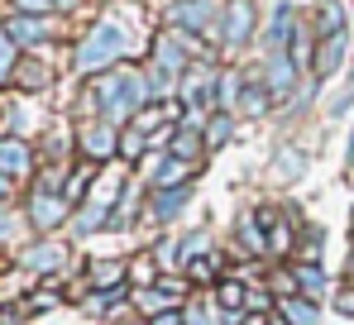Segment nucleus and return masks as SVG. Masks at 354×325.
I'll return each instance as SVG.
<instances>
[{
    "instance_id": "obj_13",
    "label": "nucleus",
    "mask_w": 354,
    "mask_h": 325,
    "mask_svg": "<svg viewBox=\"0 0 354 325\" xmlns=\"http://www.w3.org/2000/svg\"><path fill=\"white\" fill-rule=\"evenodd\" d=\"M62 259H67V254H62L58 244H39V249H29V254H24V268L48 272V268H62Z\"/></svg>"
},
{
    "instance_id": "obj_42",
    "label": "nucleus",
    "mask_w": 354,
    "mask_h": 325,
    "mask_svg": "<svg viewBox=\"0 0 354 325\" xmlns=\"http://www.w3.org/2000/svg\"><path fill=\"white\" fill-rule=\"evenodd\" d=\"M350 158H354V144H350Z\"/></svg>"
},
{
    "instance_id": "obj_26",
    "label": "nucleus",
    "mask_w": 354,
    "mask_h": 325,
    "mask_svg": "<svg viewBox=\"0 0 354 325\" xmlns=\"http://www.w3.org/2000/svg\"><path fill=\"white\" fill-rule=\"evenodd\" d=\"M230 129H235V120H230V115H216V124H211V134H206L211 149H221V144L230 139Z\"/></svg>"
},
{
    "instance_id": "obj_19",
    "label": "nucleus",
    "mask_w": 354,
    "mask_h": 325,
    "mask_svg": "<svg viewBox=\"0 0 354 325\" xmlns=\"http://www.w3.org/2000/svg\"><path fill=\"white\" fill-rule=\"evenodd\" d=\"M124 282V268L120 263H91V287H101V292H111Z\"/></svg>"
},
{
    "instance_id": "obj_14",
    "label": "nucleus",
    "mask_w": 354,
    "mask_h": 325,
    "mask_svg": "<svg viewBox=\"0 0 354 325\" xmlns=\"http://www.w3.org/2000/svg\"><path fill=\"white\" fill-rule=\"evenodd\" d=\"M316 24H321V34H326V39H330V34H345V5H340V0H321Z\"/></svg>"
},
{
    "instance_id": "obj_37",
    "label": "nucleus",
    "mask_w": 354,
    "mask_h": 325,
    "mask_svg": "<svg viewBox=\"0 0 354 325\" xmlns=\"http://www.w3.org/2000/svg\"><path fill=\"white\" fill-rule=\"evenodd\" d=\"M340 311H345V316H354V292H340Z\"/></svg>"
},
{
    "instance_id": "obj_17",
    "label": "nucleus",
    "mask_w": 354,
    "mask_h": 325,
    "mask_svg": "<svg viewBox=\"0 0 354 325\" xmlns=\"http://www.w3.org/2000/svg\"><path fill=\"white\" fill-rule=\"evenodd\" d=\"M187 196H192V192H187V187H177V192H158V196H153V216H158V220L177 216V211H182V206H187Z\"/></svg>"
},
{
    "instance_id": "obj_11",
    "label": "nucleus",
    "mask_w": 354,
    "mask_h": 325,
    "mask_svg": "<svg viewBox=\"0 0 354 325\" xmlns=\"http://www.w3.org/2000/svg\"><path fill=\"white\" fill-rule=\"evenodd\" d=\"M283 316H288V325H316L321 321V316H316V301L301 297V292H292V297L283 301Z\"/></svg>"
},
{
    "instance_id": "obj_1",
    "label": "nucleus",
    "mask_w": 354,
    "mask_h": 325,
    "mask_svg": "<svg viewBox=\"0 0 354 325\" xmlns=\"http://www.w3.org/2000/svg\"><path fill=\"white\" fill-rule=\"evenodd\" d=\"M96 96H101V110H106V120L120 124V120H129L139 101L149 96V86L139 82V72H115V77H106L101 86H96Z\"/></svg>"
},
{
    "instance_id": "obj_23",
    "label": "nucleus",
    "mask_w": 354,
    "mask_h": 325,
    "mask_svg": "<svg viewBox=\"0 0 354 325\" xmlns=\"http://www.w3.org/2000/svg\"><path fill=\"white\" fill-rule=\"evenodd\" d=\"M91 172H96V167H82V172H72V177H67V192H62V201H67V206H72V201H82V192L91 187Z\"/></svg>"
},
{
    "instance_id": "obj_30",
    "label": "nucleus",
    "mask_w": 354,
    "mask_h": 325,
    "mask_svg": "<svg viewBox=\"0 0 354 325\" xmlns=\"http://www.w3.org/2000/svg\"><path fill=\"white\" fill-rule=\"evenodd\" d=\"M268 96H273V91H268V86H254V91H244V96H239V101H244V110H254V115H259V110L268 106Z\"/></svg>"
},
{
    "instance_id": "obj_22",
    "label": "nucleus",
    "mask_w": 354,
    "mask_h": 325,
    "mask_svg": "<svg viewBox=\"0 0 354 325\" xmlns=\"http://www.w3.org/2000/svg\"><path fill=\"white\" fill-rule=\"evenodd\" d=\"M216 82H221V86H216V101H221V106H235L239 96H244V86H239L244 77H235V72H221Z\"/></svg>"
},
{
    "instance_id": "obj_6",
    "label": "nucleus",
    "mask_w": 354,
    "mask_h": 325,
    "mask_svg": "<svg viewBox=\"0 0 354 325\" xmlns=\"http://www.w3.org/2000/svg\"><path fill=\"white\" fill-rule=\"evenodd\" d=\"M5 34H10L15 44H39V39H48V24L34 19V15H10V19H5Z\"/></svg>"
},
{
    "instance_id": "obj_28",
    "label": "nucleus",
    "mask_w": 354,
    "mask_h": 325,
    "mask_svg": "<svg viewBox=\"0 0 354 325\" xmlns=\"http://www.w3.org/2000/svg\"><path fill=\"white\" fill-rule=\"evenodd\" d=\"M239 239H244L249 249H268V244H263V234H259V225H254V216L239 220Z\"/></svg>"
},
{
    "instance_id": "obj_2",
    "label": "nucleus",
    "mask_w": 354,
    "mask_h": 325,
    "mask_svg": "<svg viewBox=\"0 0 354 325\" xmlns=\"http://www.w3.org/2000/svg\"><path fill=\"white\" fill-rule=\"evenodd\" d=\"M120 53H124V29L106 19V24H96V29L86 34V44L77 48V67H82V72H96V67L115 62Z\"/></svg>"
},
{
    "instance_id": "obj_9",
    "label": "nucleus",
    "mask_w": 354,
    "mask_h": 325,
    "mask_svg": "<svg viewBox=\"0 0 354 325\" xmlns=\"http://www.w3.org/2000/svg\"><path fill=\"white\" fill-rule=\"evenodd\" d=\"M345 48H350V34H330V39H321V53H316V72H321V77H330V72L340 67Z\"/></svg>"
},
{
    "instance_id": "obj_21",
    "label": "nucleus",
    "mask_w": 354,
    "mask_h": 325,
    "mask_svg": "<svg viewBox=\"0 0 354 325\" xmlns=\"http://www.w3.org/2000/svg\"><path fill=\"white\" fill-rule=\"evenodd\" d=\"M216 301L225 306V316H239V306H244L249 297H244V287H239V282H221V287H216Z\"/></svg>"
},
{
    "instance_id": "obj_12",
    "label": "nucleus",
    "mask_w": 354,
    "mask_h": 325,
    "mask_svg": "<svg viewBox=\"0 0 354 325\" xmlns=\"http://www.w3.org/2000/svg\"><path fill=\"white\" fill-rule=\"evenodd\" d=\"M211 15H216V5H211V0H182V5H177V19H182L187 29H206V24H211Z\"/></svg>"
},
{
    "instance_id": "obj_16",
    "label": "nucleus",
    "mask_w": 354,
    "mask_h": 325,
    "mask_svg": "<svg viewBox=\"0 0 354 325\" xmlns=\"http://www.w3.org/2000/svg\"><path fill=\"white\" fill-rule=\"evenodd\" d=\"M297 292L316 301V297L326 292V272H321V268H311V263H301V268H297Z\"/></svg>"
},
{
    "instance_id": "obj_35",
    "label": "nucleus",
    "mask_w": 354,
    "mask_h": 325,
    "mask_svg": "<svg viewBox=\"0 0 354 325\" xmlns=\"http://www.w3.org/2000/svg\"><path fill=\"white\" fill-rule=\"evenodd\" d=\"M149 325H182V316H177V311H158Z\"/></svg>"
},
{
    "instance_id": "obj_38",
    "label": "nucleus",
    "mask_w": 354,
    "mask_h": 325,
    "mask_svg": "<svg viewBox=\"0 0 354 325\" xmlns=\"http://www.w3.org/2000/svg\"><path fill=\"white\" fill-rule=\"evenodd\" d=\"M244 325H268V321H263V316H249V321H244Z\"/></svg>"
},
{
    "instance_id": "obj_8",
    "label": "nucleus",
    "mask_w": 354,
    "mask_h": 325,
    "mask_svg": "<svg viewBox=\"0 0 354 325\" xmlns=\"http://www.w3.org/2000/svg\"><path fill=\"white\" fill-rule=\"evenodd\" d=\"M196 172V162H182V158H168L158 167V177H153V192H177V187H187V177Z\"/></svg>"
},
{
    "instance_id": "obj_4",
    "label": "nucleus",
    "mask_w": 354,
    "mask_h": 325,
    "mask_svg": "<svg viewBox=\"0 0 354 325\" xmlns=\"http://www.w3.org/2000/svg\"><path fill=\"white\" fill-rule=\"evenodd\" d=\"M254 34V5L249 0H230L225 5V44H244Z\"/></svg>"
},
{
    "instance_id": "obj_5",
    "label": "nucleus",
    "mask_w": 354,
    "mask_h": 325,
    "mask_svg": "<svg viewBox=\"0 0 354 325\" xmlns=\"http://www.w3.org/2000/svg\"><path fill=\"white\" fill-rule=\"evenodd\" d=\"M292 77H297L292 57L288 53H268V82H263V86H268L273 96H288V91H292Z\"/></svg>"
},
{
    "instance_id": "obj_29",
    "label": "nucleus",
    "mask_w": 354,
    "mask_h": 325,
    "mask_svg": "<svg viewBox=\"0 0 354 325\" xmlns=\"http://www.w3.org/2000/svg\"><path fill=\"white\" fill-rule=\"evenodd\" d=\"M53 5H58V0H15V10H19V15H34V19H44Z\"/></svg>"
},
{
    "instance_id": "obj_27",
    "label": "nucleus",
    "mask_w": 354,
    "mask_h": 325,
    "mask_svg": "<svg viewBox=\"0 0 354 325\" xmlns=\"http://www.w3.org/2000/svg\"><path fill=\"white\" fill-rule=\"evenodd\" d=\"M196 254H206V234H192V239H182V249H177V259H182V268L196 259Z\"/></svg>"
},
{
    "instance_id": "obj_39",
    "label": "nucleus",
    "mask_w": 354,
    "mask_h": 325,
    "mask_svg": "<svg viewBox=\"0 0 354 325\" xmlns=\"http://www.w3.org/2000/svg\"><path fill=\"white\" fill-rule=\"evenodd\" d=\"M5 192H10V177H0V196H5Z\"/></svg>"
},
{
    "instance_id": "obj_3",
    "label": "nucleus",
    "mask_w": 354,
    "mask_h": 325,
    "mask_svg": "<svg viewBox=\"0 0 354 325\" xmlns=\"http://www.w3.org/2000/svg\"><path fill=\"white\" fill-rule=\"evenodd\" d=\"M29 216H34L39 230H53V225H62V216H67V201H62L58 192L39 187V192H34V201H29Z\"/></svg>"
},
{
    "instance_id": "obj_25",
    "label": "nucleus",
    "mask_w": 354,
    "mask_h": 325,
    "mask_svg": "<svg viewBox=\"0 0 354 325\" xmlns=\"http://www.w3.org/2000/svg\"><path fill=\"white\" fill-rule=\"evenodd\" d=\"M153 62H158V67H168V72H177V67H182V53H177L173 39H158V53H153Z\"/></svg>"
},
{
    "instance_id": "obj_33",
    "label": "nucleus",
    "mask_w": 354,
    "mask_h": 325,
    "mask_svg": "<svg viewBox=\"0 0 354 325\" xmlns=\"http://www.w3.org/2000/svg\"><path fill=\"white\" fill-rule=\"evenodd\" d=\"M101 220H106V206H91V211H86V216L77 220V230H96V225H101Z\"/></svg>"
},
{
    "instance_id": "obj_20",
    "label": "nucleus",
    "mask_w": 354,
    "mask_h": 325,
    "mask_svg": "<svg viewBox=\"0 0 354 325\" xmlns=\"http://www.w3.org/2000/svg\"><path fill=\"white\" fill-rule=\"evenodd\" d=\"M15 82L29 86V91H39V86H48V67H39V62H19V67H15Z\"/></svg>"
},
{
    "instance_id": "obj_31",
    "label": "nucleus",
    "mask_w": 354,
    "mask_h": 325,
    "mask_svg": "<svg viewBox=\"0 0 354 325\" xmlns=\"http://www.w3.org/2000/svg\"><path fill=\"white\" fill-rule=\"evenodd\" d=\"M211 268H216V263H211V259H192V263H187V277H196V282H206V277H211Z\"/></svg>"
},
{
    "instance_id": "obj_18",
    "label": "nucleus",
    "mask_w": 354,
    "mask_h": 325,
    "mask_svg": "<svg viewBox=\"0 0 354 325\" xmlns=\"http://www.w3.org/2000/svg\"><path fill=\"white\" fill-rule=\"evenodd\" d=\"M196 154H201V129H182V134L173 139V158L196 162Z\"/></svg>"
},
{
    "instance_id": "obj_34",
    "label": "nucleus",
    "mask_w": 354,
    "mask_h": 325,
    "mask_svg": "<svg viewBox=\"0 0 354 325\" xmlns=\"http://www.w3.org/2000/svg\"><path fill=\"white\" fill-rule=\"evenodd\" d=\"M149 82H153V91H168V82H173V72L153 62V72H149Z\"/></svg>"
},
{
    "instance_id": "obj_24",
    "label": "nucleus",
    "mask_w": 354,
    "mask_h": 325,
    "mask_svg": "<svg viewBox=\"0 0 354 325\" xmlns=\"http://www.w3.org/2000/svg\"><path fill=\"white\" fill-rule=\"evenodd\" d=\"M15 67H19V62H15V39L0 29V82H10V77H15Z\"/></svg>"
},
{
    "instance_id": "obj_40",
    "label": "nucleus",
    "mask_w": 354,
    "mask_h": 325,
    "mask_svg": "<svg viewBox=\"0 0 354 325\" xmlns=\"http://www.w3.org/2000/svg\"><path fill=\"white\" fill-rule=\"evenodd\" d=\"M350 277H354V259H350Z\"/></svg>"
},
{
    "instance_id": "obj_32",
    "label": "nucleus",
    "mask_w": 354,
    "mask_h": 325,
    "mask_svg": "<svg viewBox=\"0 0 354 325\" xmlns=\"http://www.w3.org/2000/svg\"><path fill=\"white\" fill-rule=\"evenodd\" d=\"M278 167H283V177H297V172H301V154H297V149H283V162H278Z\"/></svg>"
},
{
    "instance_id": "obj_7",
    "label": "nucleus",
    "mask_w": 354,
    "mask_h": 325,
    "mask_svg": "<svg viewBox=\"0 0 354 325\" xmlns=\"http://www.w3.org/2000/svg\"><path fill=\"white\" fill-rule=\"evenodd\" d=\"M115 124H91V129H82V149L91 154V158H111L115 154Z\"/></svg>"
},
{
    "instance_id": "obj_41",
    "label": "nucleus",
    "mask_w": 354,
    "mask_h": 325,
    "mask_svg": "<svg viewBox=\"0 0 354 325\" xmlns=\"http://www.w3.org/2000/svg\"><path fill=\"white\" fill-rule=\"evenodd\" d=\"M58 5H72V0H58Z\"/></svg>"
},
{
    "instance_id": "obj_10",
    "label": "nucleus",
    "mask_w": 354,
    "mask_h": 325,
    "mask_svg": "<svg viewBox=\"0 0 354 325\" xmlns=\"http://www.w3.org/2000/svg\"><path fill=\"white\" fill-rule=\"evenodd\" d=\"M29 167V144L24 139H0V177H15Z\"/></svg>"
},
{
    "instance_id": "obj_15",
    "label": "nucleus",
    "mask_w": 354,
    "mask_h": 325,
    "mask_svg": "<svg viewBox=\"0 0 354 325\" xmlns=\"http://www.w3.org/2000/svg\"><path fill=\"white\" fill-rule=\"evenodd\" d=\"M211 82H216V77H211V67H192V72H182V96H187V101H196V96H206V91H211Z\"/></svg>"
},
{
    "instance_id": "obj_36",
    "label": "nucleus",
    "mask_w": 354,
    "mask_h": 325,
    "mask_svg": "<svg viewBox=\"0 0 354 325\" xmlns=\"http://www.w3.org/2000/svg\"><path fill=\"white\" fill-rule=\"evenodd\" d=\"M129 272H134L139 282H149V277H153V272H149V259H139V263H134V268H129Z\"/></svg>"
}]
</instances>
